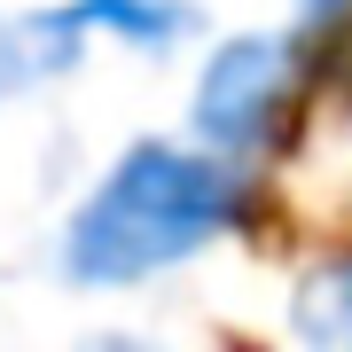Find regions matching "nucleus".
Here are the masks:
<instances>
[{"instance_id":"nucleus-2","label":"nucleus","mask_w":352,"mask_h":352,"mask_svg":"<svg viewBox=\"0 0 352 352\" xmlns=\"http://www.w3.org/2000/svg\"><path fill=\"white\" fill-rule=\"evenodd\" d=\"M289 94H298V47L274 39V32H243L196 78V133L219 157H251V149L274 141Z\"/></svg>"},{"instance_id":"nucleus-5","label":"nucleus","mask_w":352,"mask_h":352,"mask_svg":"<svg viewBox=\"0 0 352 352\" xmlns=\"http://www.w3.org/2000/svg\"><path fill=\"white\" fill-rule=\"evenodd\" d=\"M298 8H305V32H321V24H344L352 0H298Z\"/></svg>"},{"instance_id":"nucleus-6","label":"nucleus","mask_w":352,"mask_h":352,"mask_svg":"<svg viewBox=\"0 0 352 352\" xmlns=\"http://www.w3.org/2000/svg\"><path fill=\"white\" fill-rule=\"evenodd\" d=\"M94 352H149V344H133V337H110V344H94Z\"/></svg>"},{"instance_id":"nucleus-4","label":"nucleus","mask_w":352,"mask_h":352,"mask_svg":"<svg viewBox=\"0 0 352 352\" xmlns=\"http://www.w3.org/2000/svg\"><path fill=\"white\" fill-rule=\"evenodd\" d=\"M63 63H71V55L47 39L39 16H32V24H8V16H0V94H24L39 71H63Z\"/></svg>"},{"instance_id":"nucleus-1","label":"nucleus","mask_w":352,"mask_h":352,"mask_svg":"<svg viewBox=\"0 0 352 352\" xmlns=\"http://www.w3.org/2000/svg\"><path fill=\"white\" fill-rule=\"evenodd\" d=\"M235 196L243 188L219 157L173 149V141H133L102 173V188L78 204V219L63 235V274L87 289L149 282L164 266L196 258L212 235H227Z\"/></svg>"},{"instance_id":"nucleus-3","label":"nucleus","mask_w":352,"mask_h":352,"mask_svg":"<svg viewBox=\"0 0 352 352\" xmlns=\"http://www.w3.org/2000/svg\"><path fill=\"white\" fill-rule=\"evenodd\" d=\"M298 337L314 352H352V258H329L298 282Z\"/></svg>"}]
</instances>
